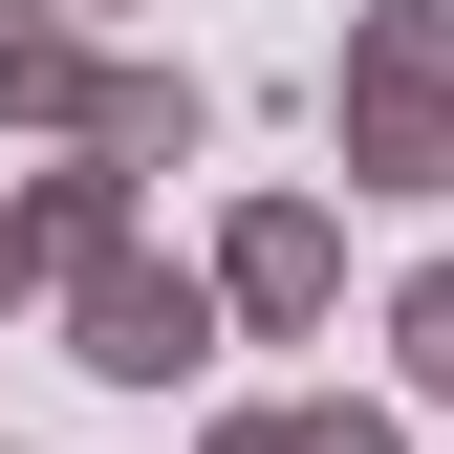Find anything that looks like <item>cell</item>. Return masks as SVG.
I'll use <instances>...</instances> for the list:
<instances>
[{"mask_svg":"<svg viewBox=\"0 0 454 454\" xmlns=\"http://www.w3.org/2000/svg\"><path fill=\"white\" fill-rule=\"evenodd\" d=\"M411 368H433V389H454V281H433V303H411Z\"/></svg>","mask_w":454,"mask_h":454,"instance_id":"cell-1","label":"cell"}]
</instances>
